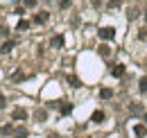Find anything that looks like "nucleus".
Returning a JSON list of instances; mask_svg holds the SVG:
<instances>
[{
	"instance_id": "obj_28",
	"label": "nucleus",
	"mask_w": 147,
	"mask_h": 138,
	"mask_svg": "<svg viewBox=\"0 0 147 138\" xmlns=\"http://www.w3.org/2000/svg\"><path fill=\"white\" fill-rule=\"evenodd\" d=\"M145 68H147V59H145Z\"/></svg>"
},
{
	"instance_id": "obj_11",
	"label": "nucleus",
	"mask_w": 147,
	"mask_h": 138,
	"mask_svg": "<svg viewBox=\"0 0 147 138\" xmlns=\"http://www.w3.org/2000/svg\"><path fill=\"white\" fill-rule=\"evenodd\" d=\"M59 111H61L63 116H68V113L73 111V104H70V102H63V104H59Z\"/></svg>"
},
{
	"instance_id": "obj_17",
	"label": "nucleus",
	"mask_w": 147,
	"mask_h": 138,
	"mask_svg": "<svg viewBox=\"0 0 147 138\" xmlns=\"http://www.w3.org/2000/svg\"><path fill=\"white\" fill-rule=\"evenodd\" d=\"M138 91H140V93H147V77H143V79L138 82Z\"/></svg>"
},
{
	"instance_id": "obj_4",
	"label": "nucleus",
	"mask_w": 147,
	"mask_h": 138,
	"mask_svg": "<svg viewBox=\"0 0 147 138\" xmlns=\"http://www.w3.org/2000/svg\"><path fill=\"white\" fill-rule=\"evenodd\" d=\"M134 136L136 138H145L147 136V124H136V127H134Z\"/></svg>"
},
{
	"instance_id": "obj_3",
	"label": "nucleus",
	"mask_w": 147,
	"mask_h": 138,
	"mask_svg": "<svg viewBox=\"0 0 147 138\" xmlns=\"http://www.w3.org/2000/svg\"><path fill=\"white\" fill-rule=\"evenodd\" d=\"M129 113H134V116H143L145 109H143V104H140V102H131V104H129Z\"/></svg>"
},
{
	"instance_id": "obj_9",
	"label": "nucleus",
	"mask_w": 147,
	"mask_h": 138,
	"mask_svg": "<svg viewBox=\"0 0 147 138\" xmlns=\"http://www.w3.org/2000/svg\"><path fill=\"white\" fill-rule=\"evenodd\" d=\"M104 118H107V116H104V111H95V113L91 116V120L97 122V124H100V122H104Z\"/></svg>"
},
{
	"instance_id": "obj_20",
	"label": "nucleus",
	"mask_w": 147,
	"mask_h": 138,
	"mask_svg": "<svg viewBox=\"0 0 147 138\" xmlns=\"http://www.w3.org/2000/svg\"><path fill=\"white\" fill-rule=\"evenodd\" d=\"M68 82H70V86H73V88H77V86H79V79H77L75 75H70V77H68Z\"/></svg>"
},
{
	"instance_id": "obj_24",
	"label": "nucleus",
	"mask_w": 147,
	"mask_h": 138,
	"mask_svg": "<svg viewBox=\"0 0 147 138\" xmlns=\"http://www.w3.org/2000/svg\"><path fill=\"white\" fill-rule=\"evenodd\" d=\"M138 39H143V41L147 39V27H145V30H140V32H138Z\"/></svg>"
},
{
	"instance_id": "obj_15",
	"label": "nucleus",
	"mask_w": 147,
	"mask_h": 138,
	"mask_svg": "<svg viewBox=\"0 0 147 138\" xmlns=\"http://www.w3.org/2000/svg\"><path fill=\"white\" fill-rule=\"evenodd\" d=\"M97 52H100V57H109V54H111V48H109V45H100Z\"/></svg>"
},
{
	"instance_id": "obj_5",
	"label": "nucleus",
	"mask_w": 147,
	"mask_h": 138,
	"mask_svg": "<svg viewBox=\"0 0 147 138\" xmlns=\"http://www.w3.org/2000/svg\"><path fill=\"white\" fill-rule=\"evenodd\" d=\"M48 18H50L48 12H38L36 16H34V23H36V25H43V23H48Z\"/></svg>"
},
{
	"instance_id": "obj_1",
	"label": "nucleus",
	"mask_w": 147,
	"mask_h": 138,
	"mask_svg": "<svg viewBox=\"0 0 147 138\" xmlns=\"http://www.w3.org/2000/svg\"><path fill=\"white\" fill-rule=\"evenodd\" d=\"M11 120H18V122L27 120V111H25V109H20V106H16V109L11 111Z\"/></svg>"
},
{
	"instance_id": "obj_10",
	"label": "nucleus",
	"mask_w": 147,
	"mask_h": 138,
	"mask_svg": "<svg viewBox=\"0 0 147 138\" xmlns=\"http://www.w3.org/2000/svg\"><path fill=\"white\" fill-rule=\"evenodd\" d=\"M11 136L14 138H27V129H25V127H18V129H14Z\"/></svg>"
},
{
	"instance_id": "obj_8",
	"label": "nucleus",
	"mask_w": 147,
	"mask_h": 138,
	"mask_svg": "<svg viewBox=\"0 0 147 138\" xmlns=\"http://www.w3.org/2000/svg\"><path fill=\"white\" fill-rule=\"evenodd\" d=\"M11 134H14V127H11V124H9V122H7V124H2V127H0V136H11Z\"/></svg>"
},
{
	"instance_id": "obj_12",
	"label": "nucleus",
	"mask_w": 147,
	"mask_h": 138,
	"mask_svg": "<svg viewBox=\"0 0 147 138\" xmlns=\"http://www.w3.org/2000/svg\"><path fill=\"white\" fill-rule=\"evenodd\" d=\"M14 45H16V41H5V43H2V48H0V50H2V54L11 52V48H14Z\"/></svg>"
},
{
	"instance_id": "obj_26",
	"label": "nucleus",
	"mask_w": 147,
	"mask_h": 138,
	"mask_svg": "<svg viewBox=\"0 0 147 138\" xmlns=\"http://www.w3.org/2000/svg\"><path fill=\"white\" fill-rule=\"evenodd\" d=\"M48 138H61V136H59V134H55V131H52V134H48Z\"/></svg>"
},
{
	"instance_id": "obj_23",
	"label": "nucleus",
	"mask_w": 147,
	"mask_h": 138,
	"mask_svg": "<svg viewBox=\"0 0 147 138\" xmlns=\"http://www.w3.org/2000/svg\"><path fill=\"white\" fill-rule=\"evenodd\" d=\"M5 106H7V97L0 93V109H5Z\"/></svg>"
},
{
	"instance_id": "obj_16",
	"label": "nucleus",
	"mask_w": 147,
	"mask_h": 138,
	"mask_svg": "<svg viewBox=\"0 0 147 138\" xmlns=\"http://www.w3.org/2000/svg\"><path fill=\"white\" fill-rule=\"evenodd\" d=\"M30 25H32L30 20H20V23H18V32H27V30H30Z\"/></svg>"
},
{
	"instance_id": "obj_18",
	"label": "nucleus",
	"mask_w": 147,
	"mask_h": 138,
	"mask_svg": "<svg viewBox=\"0 0 147 138\" xmlns=\"http://www.w3.org/2000/svg\"><path fill=\"white\" fill-rule=\"evenodd\" d=\"M36 120H38V122L48 120V113H45V111H43V109H38V111H36Z\"/></svg>"
},
{
	"instance_id": "obj_2",
	"label": "nucleus",
	"mask_w": 147,
	"mask_h": 138,
	"mask_svg": "<svg viewBox=\"0 0 147 138\" xmlns=\"http://www.w3.org/2000/svg\"><path fill=\"white\" fill-rule=\"evenodd\" d=\"M97 34H100V39H102V41H111V39L115 36V30H113V27H102Z\"/></svg>"
},
{
	"instance_id": "obj_14",
	"label": "nucleus",
	"mask_w": 147,
	"mask_h": 138,
	"mask_svg": "<svg viewBox=\"0 0 147 138\" xmlns=\"http://www.w3.org/2000/svg\"><path fill=\"white\" fill-rule=\"evenodd\" d=\"M118 7H122V0H109L107 2V9H118Z\"/></svg>"
},
{
	"instance_id": "obj_7",
	"label": "nucleus",
	"mask_w": 147,
	"mask_h": 138,
	"mask_svg": "<svg viewBox=\"0 0 147 138\" xmlns=\"http://www.w3.org/2000/svg\"><path fill=\"white\" fill-rule=\"evenodd\" d=\"M50 45H52V48H63V36L61 34L52 36V39H50Z\"/></svg>"
},
{
	"instance_id": "obj_25",
	"label": "nucleus",
	"mask_w": 147,
	"mask_h": 138,
	"mask_svg": "<svg viewBox=\"0 0 147 138\" xmlns=\"http://www.w3.org/2000/svg\"><path fill=\"white\" fill-rule=\"evenodd\" d=\"M0 36H9V30L7 27H0Z\"/></svg>"
},
{
	"instance_id": "obj_29",
	"label": "nucleus",
	"mask_w": 147,
	"mask_h": 138,
	"mask_svg": "<svg viewBox=\"0 0 147 138\" xmlns=\"http://www.w3.org/2000/svg\"><path fill=\"white\" fill-rule=\"evenodd\" d=\"M145 16H147V14H145Z\"/></svg>"
},
{
	"instance_id": "obj_22",
	"label": "nucleus",
	"mask_w": 147,
	"mask_h": 138,
	"mask_svg": "<svg viewBox=\"0 0 147 138\" xmlns=\"http://www.w3.org/2000/svg\"><path fill=\"white\" fill-rule=\"evenodd\" d=\"M25 7H27V9H34V7H36V0H25Z\"/></svg>"
},
{
	"instance_id": "obj_19",
	"label": "nucleus",
	"mask_w": 147,
	"mask_h": 138,
	"mask_svg": "<svg viewBox=\"0 0 147 138\" xmlns=\"http://www.w3.org/2000/svg\"><path fill=\"white\" fill-rule=\"evenodd\" d=\"M14 82H20V79H25V72L23 70H18V72H14V77H11Z\"/></svg>"
},
{
	"instance_id": "obj_6",
	"label": "nucleus",
	"mask_w": 147,
	"mask_h": 138,
	"mask_svg": "<svg viewBox=\"0 0 147 138\" xmlns=\"http://www.w3.org/2000/svg\"><path fill=\"white\" fill-rule=\"evenodd\" d=\"M111 75H113V77H122V75H125V66H122V64H115V66L111 68Z\"/></svg>"
},
{
	"instance_id": "obj_21",
	"label": "nucleus",
	"mask_w": 147,
	"mask_h": 138,
	"mask_svg": "<svg viewBox=\"0 0 147 138\" xmlns=\"http://www.w3.org/2000/svg\"><path fill=\"white\" fill-rule=\"evenodd\" d=\"M70 5H73V0H61V2H59V7H61V9H68Z\"/></svg>"
},
{
	"instance_id": "obj_13",
	"label": "nucleus",
	"mask_w": 147,
	"mask_h": 138,
	"mask_svg": "<svg viewBox=\"0 0 147 138\" xmlns=\"http://www.w3.org/2000/svg\"><path fill=\"white\" fill-rule=\"evenodd\" d=\"M100 97H102V100H111V97H113V91H111V88H102V91H100Z\"/></svg>"
},
{
	"instance_id": "obj_27",
	"label": "nucleus",
	"mask_w": 147,
	"mask_h": 138,
	"mask_svg": "<svg viewBox=\"0 0 147 138\" xmlns=\"http://www.w3.org/2000/svg\"><path fill=\"white\" fill-rule=\"evenodd\" d=\"M143 120H145V124H147V111H145V113H143Z\"/></svg>"
}]
</instances>
